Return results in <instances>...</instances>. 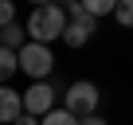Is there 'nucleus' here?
<instances>
[{"instance_id": "1", "label": "nucleus", "mask_w": 133, "mask_h": 125, "mask_svg": "<svg viewBox=\"0 0 133 125\" xmlns=\"http://www.w3.org/2000/svg\"><path fill=\"white\" fill-rule=\"evenodd\" d=\"M66 24H71L66 8H59V4H47V8H31V16H28L24 31L31 35V43H47V47H51L55 39H63Z\"/></svg>"}, {"instance_id": "2", "label": "nucleus", "mask_w": 133, "mask_h": 125, "mask_svg": "<svg viewBox=\"0 0 133 125\" xmlns=\"http://www.w3.org/2000/svg\"><path fill=\"white\" fill-rule=\"evenodd\" d=\"M20 71L31 74L35 82H43V78L55 71V55H51V47H47V43H28V47L20 51Z\"/></svg>"}, {"instance_id": "3", "label": "nucleus", "mask_w": 133, "mask_h": 125, "mask_svg": "<svg viewBox=\"0 0 133 125\" xmlns=\"http://www.w3.org/2000/svg\"><path fill=\"white\" fill-rule=\"evenodd\" d=\"M66 16H71V24H66V31H63V43L66 47H82L90 35H94V27H98V20L82 8V0H78V4H71V8H66Z\"/></svg>"}, {"instance_id": "4", "label": "nucleus", "mask_w": 133, "mask_h": 125, "mask_svg": "<svg viewBox=\"0 0 133 125\" xmlns=\"http://www.w3.org/2000/svg\"><path fill=\"white\" fill-rule=\"evenodd\" d=\"M63 102H66V109L75 117H90L98 109V86L94 82H71L66 94H63Z\"/></svg>"}, {"instance_id": "5", "label": "nucleus", "mask_w": 133, "mask_h": 125, "mask_svg": "<svg viewBox=\"0 0 133 125\" xmlns=\"http://www.w3.org/2000/svg\"><path fill=\"white\" fill-rule=\"evenodd\" d=\"M24 109L35 113V117H47V113L55 109V90H51L47 82H31V86L24 90Z\"/></svg>"}, {"instance_id": "6", "label": "nucleus", "mask_w": 133, "mask_h": 125, "mask_svg": "<svg viewBox=\"0 0 133 125\" xmlns=\"http://www.w3.org/2000/svg\"><path fill=\"white\" fill-rule=\"evenodd\" d=\"M20 113H24V94L12 90V86H0V121L12 125Z\"/></svg>"}, {"instance_id": "7", "label": "nucleus", "mask_w": 133, "mask_h": 125, "mask_svg": "<svg viewBox=\"0 0 133 125\" xmlns=\"http://www.w3.org/2000/svg\"><path fill=\"white\" fill-rule=\"evenodd\" d=\"M20 71V51H12V47H0V86H4L12 74Z\"/></svg>"}, {"instance_id": "8", "label": "nucleus", "mask_w": 133, "mask_h": 125, "mask_svg": "<svg viewBox=\"0 0 133 125\" xmlns=\"http://www.w3.org/2000/svg\"><path fill=\"white\" fill-rule=\"evenodd\" d=\"M28 31H20V24H8V27H0V47H12V51H24L28 43Z\"/></svg>"}, {"instance_id": "9", "label": "nucleus", "mask_w": 133, "mask_h": 125, "mask_svg": "<svg viewBox=\"0 0 133 125\" xmlns=\"http://www.w3.org/2000/svg\"><path fill=\"white\" fill-rule=\"evenodd\" d=\"M117 4L121 0H82V8L98 20V16H110V12H117Z\"/></svg>"}, {"instance_id": "10", "label": "nucleus", "mask_w": 133, "mask_h": 125, "mask_svg": "<svg viewBox=\"0 0 133 125\" xmlns=\"http://www.w3.org/2000/svg\"><path fill=\"white\" fill-rule=\"evenodd\" d=\"M43 125H82V117H75L71 109L63 106V109H51V113L43 117Z\"/></svg>"}, {"instance_id": "11", "label": "nucleus", "mask_w": 133, "mask_h": 125, "mask_svg": "<svg viewBox=\"0 0 133 125\" xmlns=\"http://www.w3.org/2000/svg\"><path fill=\"white\" fill-rule=\"evenodd\" d=\"M114 20H117L121 27H133V0H121L117 12H114Z\"/></svg>"}, {"instance_id": "12", "label": "nucleus", "mask_w": 133, "mask_h": 125, "mask_svg": "<svg viewBox=\"0 0 133 125\" xmlns=\"http://www.w3.org/2000/svg\"><path fill=\"white\" fill-rule=\"evenodd\" d=\"M8 24H16V4L12 0H0V27H8Z\"/></svg>"}, {"instance_id": "13", "label": "nucleus", "mask_w": 133, "mask_h": 125, "mask_svg": "<svg viewBox=\"0 0 133 125\" xmlns=\"http://www.w3.org/2000/svg\"><path fill=\"white\" fill-rule=\"evenodd\" d=\"M12 125H43V117H35V113H28V109H24V113H20Z\"/></svg>"}, {"instance_id": "14", "label": "nucleus", "mask_w": 133, "mask_h": 125, "mask_svg": "<svg viewBox=\"0 0 133 125\" xmlns=\"http://www.w3.org/2000/svg\"><path fill=\"white\" fill-rule=\"evenodd\" d=\"M82 125H110L106 117H98V113H90V117H82Z\"/></svg>"}, {"instance_id": "15", "label": "nucleus", "mask_w": 133, "mask_h": 125, "mask_svg": "<svg viewBox=\"0 0 133 125\" xmlns=\"http://www.w3.org/2000/svg\"><path fill=\"white\" fill-rule=\"evenodd\" d=\"M31 8H47V4H55V0H28Z\"/></svg>"}, {"instance_id": "16", "label": "nucleus", "mask_w": 133, "mask_h": 125, "mask_svg": "<svg viewBox=\"0 0 133 125\" xmlns=\"http://www.w3.org/2000/svg\"><path fill=\"white\" fill-rule=\"evenodd\" d=\"M71 4H78V0H66V8H71Z\"/></svg>"}]
</instances>
